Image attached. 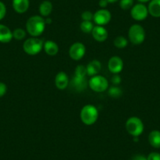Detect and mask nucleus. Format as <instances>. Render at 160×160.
<instances>
[{
  "mask_svg": "<svg viewBox=\"0 0 160 160\" xmlns=\"http://www.w3.org/2000/svg\"><path fill=\"white\" fill-rule=\"evenodd\" d=\"M87 78L86 77H81V76H76L73 77L72 80V86L77 90V91H83L87 87Z\"/></svg>",
  "mask_w": 160,
  "mask_h": 160,
  "instance_id": "14",
  "label": "nucleus"
},
{
  "mask_svg": "<svg viewBox=\"0 0 160 160\" xmlns=\"http://www.w3.org/2000/svg\"><path fill=\"white\" fill-rule=\"evenodd\" d=\"M69 80L67 74L64 72H60L55 77V85L59 90H64L68 87Z\"/></svg>",
  "mask_w": 160,
  "mask_h": 160,
  "instance_id": "12",
  "label": "nucleus"
},
{
  "mask_svg": "<svg viewBox=\"0 0 160 160\" xmlns=\"http://www.w3.org/2000/svg\"><path fill=\"white\" fill-rule=\"evenodd\" d=\"M108 4V2L107 0H100L99 1V6L101 7L102 9H104Z\"/></svg>",
  "mask_w": 160,
  "mask_h": 160,
  "instance_id": "33",
  "label": "nucleus"
},
{
  "mask_svg": "<svg viewBox=\"0 0 160 160\" xmlns=\"http://www.w3.org/2000/svg\"><path fill=\"white\" fill-rule=\"evenodd\" d=\"M7 14V7L3 2H0V21L3 19Z\"/></svg>",
  "mask_w": 160,
  "mask_h": 160,
  "instance_id": "28",
  "label": "nucleus"
},
{
  "mask_svg": "<svg viewBox=\"0 0 160 160\" xmlns=\"http://www.w3.org/2000/svg\"><path fill=\"white\" fill-rule=\"evenodd\" d=\"M91 33L93 38H94L96 41L100 42H104V41L108 38V31L106 30V28H104L103 26H95V27L93 28Z\"/></svg>",
  "mask_w": 160,
  "mask_h": 160,
  "instance_id": "11",
  "label": "nucleus"
},
{
  "mask_svg": "<svg viewBox=\"0 0 160 160\" xmlns=\"http://www.w3.org/2000/svg\"><path fill=\"white\" fill-rule=\"evenodd\" d=\"M119 6L123 10H130L133 7V0H120Z\"/></svg>",
  "mask_w": 160,
  "mask_h": 160,
  "instance_id": "25",
  "label": "nucleus"
},
{
  "mask_svg": "<svg viewBox=\"0 0 160 160\" xmlns=\"http://www.w3.org/2000/svg\"><path fill=\"white\" fill-rule=\"evenodd\" d=\"M7 87L3 82H0V98L3 97L7 93Z\"/></svg>",
  "mask_w": 160,
  "mask_h": 160,
  "instance_id": "30",
  "label": "nucleus"
},
{
  "mask_svg": "<svg viewBox=\"0 0 160 160\" xmlns=\"http://www.w3.org/2000/svg\"><path fill=\"white\" fill-rule=\"evenodd\" d=\"M148 142L155 148H160V131L152 130L148 135Z\"/></svg>",
  "mask_w": 160,
  "mask_h": 160,
  "instance_id": "19",
  "label": "nucleus"
},
{
  "mask_svg": "<svg viewBox=\"0 0 160 160\" xmlns=\"http://www.w3.org/2000/svg\"><path fill=\"white\" fill-rule=\"evenodd\" d=\"M43 49L46 53L48 54L49 56H55V55L58 54V50H59L58 44L52 40H48V41L44 42Z\"/></svg>",
  "mask_w": 160,
  "mask_h": 160,
  "instance_id": "18",
  "label": "nucleus"
},
{
  "mask_svg": "<svg viewBox=\"0 0 160 160\" xmlns=\"http://www.w3.org/2000/svg\"><path fill=\"white\" fill-rule=\"evenodd\" d=\"M108 68L112 73L118 74L123 68V61L119 57L114 56L109 59Z\"/></svg>",
  "mask_w": 160,
  "mask_h": 160,
  "instance_id": "10",
  "label": "nucleus"
},
{
  "mask_svg": "<svg viewBox=\"0 0 160 160\" xmlns=\"http://www.w3.org/2000/svg\"><path fill=\"white\" fill-rule=\"evenodd\" d=\"M132 160H148L147 157L143 155H136L133 157Z\"/></svg>",
  "mask_w": 160,
  "mask_h": 160,
  "instance_id": "32",
  "label": "nucleus"
},
{
  "mask_svg": "<svg viewBox=\"0 0 160 160\" xmlns=\"http://www.w3.org/2000/svg\"><path fill=\"white\" fill-rule=\"evenodd\" d=\"M130 14L133 20L138 21H141L145 20L148 15V7L143 3H138L133 6L130 10Z\"/></svg>",
  "mask_w": 160,
  "mask_h": 160,
  "instance_id": "7",
  "label": "nucleus"
},
{
  "mask_svg": "<svg viewBox=\"0 0 160 160\" xmlns=\"http://www.w3.org/2000/svg\"><path fill=\"white\" fill-rule=\"evenodd\" d=\"M45 22H46V24H51L52 23V20L50 19V18H47V19H45Z\"/></svg>",
  "mask_w": 160,
  "mask_h": 160,
  "instance_id": "34",
  "label": "nucleus"
},
{
  "mask_svg": "<svg viewBox=\"0 0 160 160\" xmlns=\"http://www.w3.org/2000/svg\"><path fill=\"white\" fill-rule=\"evenodd\" d=\"M80 118L85 125L91 126L97 122L98 118V111L92 104L85 105L80 112Z\"/></svg>",
  "mask_w": 160,
  "mask_h": 160,
  "instance_id": "2",
  "label": "nucleus"
},
{
  "mask_svg": "<svg viewBox=\"0 0 160 160\" xmlns=\"http://www.w3.org/2000/svg\"><path fill=\"white\" fill-rule=\"evenodd\" d=\"M26 32L22 28H16L13 32V38L17 40H21L25 38Z\"/></svg>",
  "mask_w": 160,
  "mask_h": 160,
  "instance_id": "24",
  "label": "nucleus"
},
{
  "mask_svg": "<svg viewBox=\"0 0 160 160\" xmlns=\"http://www.w3.org/2000/svg\"><path fill=\"white\" fill-rule=\"evenodd\" d=\"M138 2H140L141 3H144V2H150L151 0H138Z\"/></svg>",
  "mask_w": 160,
  "mask_h": 160,
  "instance_id": "35",
  "label": "nucleus"
},
{
  "mask_svg": "<svg viewBox=\"0 0 160 160\" xmlns=\"http://www.w3.org/2000/svg\"><path fill=\"white\" fill-rule=\"evenodd\" d=\"M43 44L42 39L37 37H32L25 40V42L23 44V50L27 54L34 56L38 54L42 50Z\"/></svg>",
  "mask_w": 160,
  "mask_h": 160,
  "instance_id": "3",
  "label": "nucleus"
},
{
  "mask_svg": "<svg viewBox=\"0 0 160 160\" xmlns=\"http://www.w3.org/2000/svg\"><path fill=\"white\" fill-rule=\"evenodd\" d=\"M112 19V14L106 9H101L93 14V21L97 25L104 26L108 24Z\"/></svg>",
  "mask_w": 160,
  "mask_h": 160,
  "instance_id": "8",
  "label": "nucleus"
},
{
  "mask_svg": "<svg viewBox=\"0 0 160 160\" xmlns=\"http://www.w3.org/2000/svg\"><path fill=\"white\" fill-rule=\"evenodd\" d=\"M112 82L114 85H118L121 82V77L118 74H114L112 77Z\"/></svg>",
  "mask_w": 160,
  "mask_h": 160,
  "instance_id": "31",
  "label": "nucleus"
},
{
  "mask_svg": "<svg viewBox=\"0 0 160 160\" xmlns=\"http://www.w3.org/2000/svg\"><path fill=\"white\" fill-rule=\"evenodd\" d=\"M128 44V41H127V38L125 37L122 36V35H119V36H117L116 38L114 40V45L116 48L118 49H123Z\"/></svg>",
  "mask_w": 160,
  "mask_h": 160,
  "instance_id": "21",
  "label": "nucleus"
},
{
  "mask_svg": "<svg viewBox=\"0 0 160 160\" xmlns=\"http://www.w3.org/2000/svg\"><path fill=\"white\" fill-rule=\"evenodd\" d=\"M89 87L97 93H102L104 92L108 87V82L107 78L102 75H94L92 76L91 78L89 80Z\"/></svg>",
  "mask_w": 160,
  "mask_h": 160,
  "instance_id": "6",
  "label": "nucleus"
},
{
  "mask_svg": "<svg viewBox=\"0 0 160 160\" xmlns=\"http://www.w3.org/2000/svg\"><path fill=\"white\" fill-rule=\"evenodd\" d=\"M86 53V47L82 42H75L71 46L69 49V56L72 60L79 61Z\"/></svg>",
  "mask_w": 160,
  "mask_h": 160,
  "instance_id": "9",
  "label": "nucleus"
},
{
  "mask_svg": "<svg viewBox=\"0 0 160 160\" xmlns=\"http://www.w3.org/2000/svg\"><path fill=\"white\" fill-rule=\"evenodd\" d=\"M29 0H13V8L18 13H24L29 8Z\"/></svg>",
  "mask_w": 160,
  "mask_h": 160,
  "instance_id": "15",
  "label": "nucleus"
},
{
  "mask_svg": "<svg viewBox=\"0 0 160 160\" xmlns=\"http://www.w3.org/2000/svg\"><path fill=\"white\" fill-rule=\"evenodd\" d=\"M13 38V32L7 26L0 24V42L8 43Z\"/></svg>",
  "mask_w": 160,
  "mask_h": 160,
  "instance_id": "13",
  "label": "nucleus"
},
{
  "mask_svg": "<svg viewBox=\"0 0 160 160\" xmlns=\"http://www.w3.org/2000/svg\"><path fill=\"white\" fill-rule=\"evenodd\" d=\"M108 3H115V2H118V0H107Z\"/></svg>",
  "mask_w": 160,
  "mask_h": 160,
  "instance_id": "36",
  "label": "nucleus"
},
{
  "mask_svg": "<svg viewBox=\"0 0 160 160\" xmlns=\"http://www.w3.org/2000/svg\"><path fill=\"white\" fill-rule=\"evenodd\" d=\"M82 19L83 21H91L93 19V14L90 11H84L82 13Z\"/></svg>",
  "mask_w": 160,
  "mask_h": 160,
  "instance_id": "27",
  "label": "nucleus"
},
{
  "mask_svg": "<svg viewBox=\"0 0 160 160\" xmlns=\"http://www.w3.org/2000/svg\"><path fill=\"white\" fill-rule=\"evenodd\" d=\"M148 160H160V153L158 152H151L147 157Z\"/></svg>",
  "mask_w": 160,
  "mask_h": 160,
  "instance_id": "29",
  "label": "nucleus"
},
{
  "mask_svg": "<svg viewBox=\"0 0 160 160\" xmlns=\"http://www.w3.org/2000/svg\"><path fill=\"white\" fill-rule=\"evenodd\" d=\"M101 69V64L98 60H93L90 61L87 66V75L90 76H94L97 75L100 72Z\"/></svg>",
  "mask_w": 160,
  "mask_h": 160,
  "instance_id": "16",
  "label": "nucleus"
},
{
  "mask_svg": "<svg viewBox=\"0 0 160 160\" xmlns=\"http://www.w3.org/2000/svg\"><path fill=\"white\" fill-rule=\"evenodd\" d=\"M93 28V24L92 21H82V22L80 24V29L84 33H90L92 32Z\"/></svg>",
  "mask_w": 160,
  "mask_h": 160,
  "instance_id": "22",
  "label": "nucleus"
},
{
  "mask_svg": "<svg viewBox=\"0 0 160 160\" xmlns=\"http://www.w3.org/2000/svg\"><path fill=\"white\" fill-rule=\"evenodd\" d=\"M53 10V4L50 1H43L39 6V13L42 17H48Z\"/></svg>",
  "mask_w": 160,
  "mask_h": 160,
  "instance_id": "20",
  "label": "nucleus"
},
{
  "mask_svg": "<svg viewBox=\"0 0 160 160\" xmlns=\"http://www.w3.org/2000/svg\"><path fill=\"white\" fill-rule=\"evenodd\" d=\"M128 37L130 42L133 45H140L145 39L144 28L140 24H133L129 29Z\"/></svg>",
  "mask_w": 160,
  "mask_h": 160,
  "instance_id": "5",
  "label": "nucleus"
},
{
  "mask_svg": "<svg viewBox=\"0 0 160 160\" xmlns=\"http://www.w3.org/2000/svg\"><path fill=\"white\" fill-rule=\"evenodd\" d=\"M144 123L138 117H130L126 122V129L127 132L133 138L139 137L144 131Z\"/></svg>",
  "mask_w": 160,
  "mask_h": 160,
  "instance_id": "4",
  "label": "nucleus"
},
{
  "mask_svg": "<svg viewBox=\"0 0 160 160\" xmlns=\"http://www.w3.org/2000/svg\"><path fill=\"white\" fill-rule=\"evenodd\" d=\"M87 75V67L82 65V64H79L76 67L75 70V75L76 76H81V77H86V75Z\"/></svg>",
  "mask_w": 160,
  "mask_h": 160,
  "instance_id": "26",
  "label": "nucleus"
},
{
  "mask_svg": "<svg viewBox=\"0 0 160 160\" xmlns=\"http://www.w3.org/2000/svg\"><path fill=\"white\" fill-rule=\"evenodd\" d=\"M45 19L42 16L35 15L31 17L26 23L27 32L32 37H37L42 35L45 30Z\"/></svg>",
  "mask_w": 160,
  "mask_h": 160,
  "instance_id": "1",
  "label": "nucleus"
},
{
  "mask_svg": "<svg viewBox=\"0 0 160 160\" xmlns=\"http://www.w3.org/2000/svg\"><path fill=\"white\" fill-rule=\"evenodd\" d=\"M122 93V90L118 87H112L108 90V95L113 98H118L121 97Z\"/></svg>",
  "mask_w": 160,
  "mask_h": 160,
  "instance_id": "23",
  "label": "nucleus"
},
{
  "mask_svg": "<svg viewBox=\"0 0 160 160\" xmlns=\"http://www.w3.org/2000/svg\"><path fill=\"white\" fill-rule=\"evenodd\" d=\"M148 10L151 16L154 18H160V0H151Z\"/></svg>",
  "mask_w": 160,
  "mask_h": 160,
  "instance_id": "17",
  "label": "nucleus"
}]
</instances>
